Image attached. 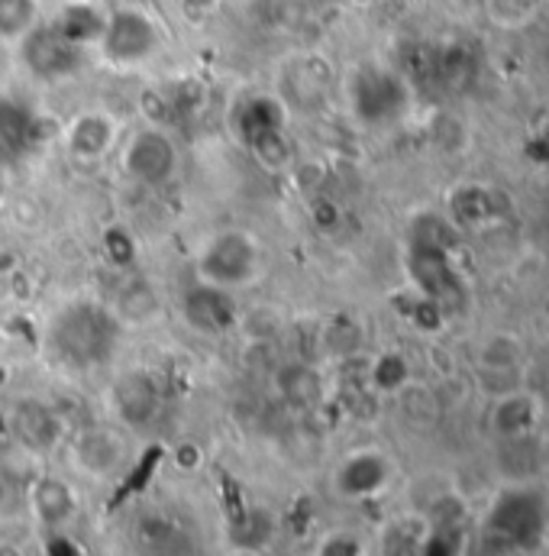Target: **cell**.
Instances as JSON below:
<instances>
[{
    "label": "cell",
    "instance_id": "6da1fadb",
    "mask_svg": "<svg viewBox=\"0 0 549 556\" xmlns=\"http://www.w3.org/2000/svg\"><path fill=\"white\" fill-rule=\"evenodd\" d=\"M124 330L127 324L114 304L94 294H75L46 317L42 346L52 363L75 372H91L114 359L124 343Z\"/></svg>",
    "mask_w": 549,
    "mask_h": 556
},
{
    "label": "cell",
    "instance_id": "7a4b0ae2",
    "mask_svg": "<svg viewBox=\"0 0 549 556\" xmlns=\"http://www.w3.org/2000/svg\"><path fill=\"white\" fill-rule=\"evenodd\" d=\"M266 273V247L246 227H220L194 253V278L224 291L253 288Z\"/></svg>",
    "mask_w": 549,
    "mask_h": 556
},
{
    "label": "cell",
    "instance_id": "3957f363",
    "mask_svg": "<svg viewBox=\"0 0 549 556\" xmlns=\"http://www.w3.org/2000/svg\"><path fill=\"white\" fill-rule=\"evenodd\" d=\"M230 137L246 152H253L266 168H278L291 159V111L278 101L274 91L240 94L230 108Z\"/></svg>",
    "mask_w": 549,
    "mask_h": 556
},
{
    "label": "cell",
    "instance_id": "277c9868",
    "mask_svg": "<svg viewBox=\"0 0 549 556\" xmlns=\"http://www.w3.org/2000/svg\"><path fill=\"white\" fill-rule=\"evenodd\" d=\"M165 46V33L162 23L145 10V7H111L107 10V23L104 33L94 46V52L101 55L104 65L117 68V72H130L142 68L145 62H152Z\"/></svg>",
    "mask_w": 549,
    "mask_h": 556
},
{
    "label": "cell",
    "instance_id": "5b68a950",
    "mask_svg": "<svg viewBox=\"0 0 549 556\" xmlns=\"http://www.w3.org/2000/svg\"><path fill=\"white\" fill-rule=\"evenodd\" d=\"M117 162L127 181L158 191L175 181L181 168V149L175 137L158 124H137L117 146Z\"/></svg>",
    "mask_w": 549,
    "mask_h": 556
},
{
    "label": "cell",
    "instance_id": "8992f818",
    "mask_svg": "<svg viewBox=\"0 0 549 556\" xmlns=\"http://www.w3.org/2000/svg\"><path fill=\"white\" fill-rule=\"evenodd\" d=\"M65 456L72 472H78L81 479L111 482L130 466L133 443L130 433L117 424H88L65 440Z\"/></svg>",
    "mask_w": 549,
    "mask_h": 556
},
{
    "label": "cell",
    "instance_id": "52a82bcc",
    "mask_svg": "<svg viewBox=\"0 0 549 556\" xmlns=\"http://www.w3.org/2000/svg\"><path fill=\"white\" fill-rule=\"evenodd\" d=\"M120 139H124L120 117L104 108L78 111L62 130V146H65L68 159L78 165H101L104 159H111L117 152Z\"/></svg>",
    "mask_w": 549,
    "mask_h": 556
},
{
    "label": "cell",
    "instance_id": "ba28073f",
    "mask_svg": "<svg viewBox=\"0 0 549 556\" xmlns=\"http://www.w3.org/2000/svg\"><path fill=\"white\" fill-rule=\"evenodd\" d=\"M3 417L10 424L16 450H23V453L49 456L55 446L65 443V420L55 412V405H49L46 399L23 395L7 405Z\"/></svg>",
    "mask_w": 549,
    "mask_h": 556
},
{
    "label": "cell",
    "instance_id": "9c48e42d",
    "mask_svg": "<svg viewBox=\"0 0 549 556\" xmlns=\"http://www.w3.org/2000/svg\"><path fill=\"white\" fill-rule=\"evenodd\" d=\"M181 317L194 333L224 337L240 324V304L233 291L191 278V285L181 291Z\"/></svg>",
    "mask_w": 549,
    "mask_h": 556
},
{
    "label": "cell",
    "instance_id": "30bf717a",
    "mask_svg": "<svg viewBox=\"0 0 549 556\" xmlns=\"http://www.w3.org/2000/svg\"><path fill=\"white\" fill-rule=\"evenodd\" d=\"M327 88H330V65L320 55L297 52L281 62L272 91L291 114H297L317 108L327 98Z\"/></svg>",
    "mask_w": 549,
    "mask_h": 556
},
{
    "label": "cell",
    "instance_id": "8fae6325",
    "mask_svg": "<svg viewBox=\"0 0 549 556\" xmlns=\"http://www.w3.org/2000/svg\"><path fill=\"white\" fill-rule=\"evenodd\" d=\"M16 52L26 59V68L36 78H42V81H62V78L75 75L78 65H81V59H85V49L65 42L49 23H42L39 29H33L20 42Z\"/></svg>",
    "mask_w": 549,
    "mask_h": 556
},
{
    "label": "cell",
    "instance_id": "7c38bea8",
    "mask_svg": "<svg viewBox=\"0 0 549 556\" xmlns=\"http://www.w3.org/2000/svg\"><path fill=\"white\" fill-rule=\"evenodd\" d=\"M392 476V466L388 459L379 453V450H356L349 456H343L333 469V492L340 498H349V502H362V498H372L385 489Z\"/></svg>",
    "mask_w": 549,
    "mask_h": 556
},
{
    "label": "cell",
    "instance_id": "4fadbf2b",
    "mask_svg": "<svg viewBox=\"0 0 549 556\" xmlns=\"http://www.w3.org/2000/svg\"><path fill=\"white\" fill-rule=\"evenodd\" d=\"M26 505L29 515L42 525V528H65L78 518L81 511V498L75 492V485L62 476H36L26 489Z\"/></svg>",
    "mask_w": 549,
    "mask_h": 556
},
{
    "label": "cell",
    "instance_id": "5bb4252c",
    "mask_svg": "<svg viewBox=\"0 0 549 556\" xmlns=\"http://www.w3.org/2000/svg\"><path fill=\"white\" fill-rule=\"evenodd\" d=\"M107 10H111V7H104V3H98V0H65V3L55 10V16L49 20V26H52L65 42H72V46L91 52V49L98 46L101 33H104Z\"/></svg>",
    "mask_w": 549,
    "mask_h": 556
},
{
    "label": "cell",
    "instance_id": "9a60e30c",
    "mask_svg": "<svg viewBox=\"0 0 549 556\" xmlns=\"http://www.w3.org/2000/svg\"><path fill=\"white\" fill-rule=\"evenodd\" d=\"M114 405L124 424L142 427L158 412V389L145 372H130L117 382L114 389Z\"/></svg>",
    "mask_w": 549,
    "mask_h": 556
},
{
    "label": "cell",
    "instance_id": "2e32d148",
    "mask_svg": "<svg viewBox=\"0 0 549 556\" xmlns=\"http://www.w3.org/2000/svg\"><path fill=\"white\" fill-rule=\"evenodd\" d=\"M46 23L42 0H0V46L20 49V42Z\"/></svg>",
    "mask_w": 549,
    "mask_h": 556
},
{
    "label": "cell",
    "instance_id": "e0dca14e",
    "mask_svg": "<svg viewBox=\"0 0 549 556\" xmlns=\"http://www.w3.org/2000/svg\"><path fill=\"white\" fill-rule=\"evenodd\" d=\"M274 389L291 405H310L317 399V376L301 363H284L274 376Z\"/></svg>",
    "mask_w": 549,
    "mask_h": 556
},
{
    "label": "cell",
    "instance_id": "ac0fdd59",
    "mask_svg": "<svg viewBox=\"0 0 549 556\" xmlns=\"http://www.w3.org/2000/svg\"><path fill=\"white\" fill-rule=\"evenodd\" d=\"M104 260H111L117 269H130L137 263V240L124 227H111L104 233Z\"/></svg>",
    "mask_w": 549,
    "mask_h": 556
},
{
    "label": "cell",
    "instance_id": "d6986e66",
    "mask_svg": "<svg viewBox=\"0 0 549 556\" xmlns=\"http://www.w3.org/2000/svg\"><path fill=\"white\" fill-rule=\"evenodd\" d=\"M362 554V547H359V541L353 538V534H330V538H323V544H320V551L317 556H359Z\"/></svg>",
    "mask_w": 549,
    "mask_h": 556
},
{
    "label": "cell",
    "instance_id": "ffe728a7",
    "mask_svg": "<svg viewBox=\"0 0 549 556\" xmlns=\"http://www.w3.org/2000/svg\"><path fill=\"white\" fill-rule=\"evenodd\" d=\"M13 450H16V443H13L10 424H7V417H3V412H0V463H3Z\"/></svg>",
    "mask_w": 549,
    "mask_h": 556
},
{
    "label": "cell",
    "instance_id": "44dd1931",
    "mask_svg": "<svg viewBox=\"0 0 549 556\" xmlns=\"http://www.w3.org/2000/svg\"><path fill=\"white\" fill-rule=\"evenodd\" d=\"M227 556H266L263 551H256V547H233Z\"/></svg>",
    "mask_w": 549,
    "mask_h": 556
},
{
    "label": "cell",
    "instance_id": "7402d4cb",
    "mask_svg": "<svg viewBox=\"0 0 549 556\" xmlns=\"http://www.w3.org/2000/svg\"><path fill=\"white\" fill-rule=\"evenodd\" d=\"M3 356H7V330L0 327V366H3Z\"/></svg>",
    "mask_w": 549,
    "mask_h": 556
}]
</instances>
